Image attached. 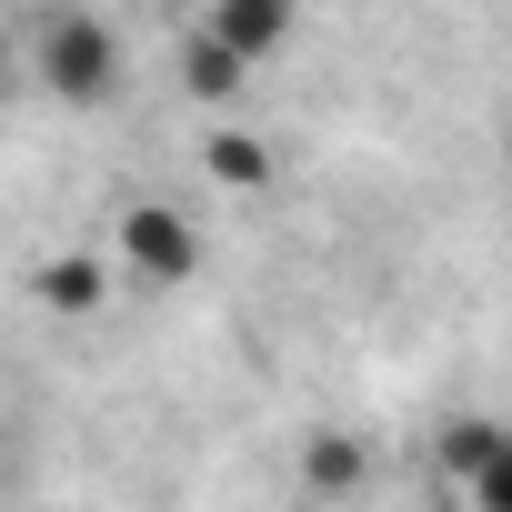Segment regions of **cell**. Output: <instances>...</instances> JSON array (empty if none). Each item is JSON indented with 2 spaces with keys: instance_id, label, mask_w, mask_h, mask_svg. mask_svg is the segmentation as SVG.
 Wrapping results in <instances>:
<instances>
[{
  "instance_id": "obj_1",
  "label": "cell",
  "mask_w": 512,
  "mask_h": 512,
  "mask_svg": "<svg viewBox=\"0 0 512 512\" xmlns=\"http://www.w3.org/2000/svg\"><path fill=\"white\" fill-rule=\"evenodd\" d=\"M41 71H51L71 101H101V91L121 81V41H111V21H91V11L41 21Z\"/></svg>"
},
{
  "instance_id": "obj_2",
  "label": "cell",
  "mask_w": 512,
  "mask_h": 512,
  "mask_svg": "<svg viewBox=\"0 0 512 512\" xmlns=\"http://www.w3.org/2000/svg\"><path fill=\"white\" fill-rule=\"evenodd\" d=\"M121 262H131L141 282H191V272H201V231H191L171 201H141V211H121Z\"/></svg>"
},
{
  "instance_id": "obj_3",
  "label": "cell",
  "mask_w": 512,
  "mask_h": 512,
  "mask_svg": "<svg viewBox=\"0 0 512 512\" xmlns=\"http://www.w3.org/2000/svg\"><path fill=\"white\" fill-rule=\"evenodd\" d=\"M442 462L462 472V492L482 512H512V422H452L442 432Z\"/></svg>"
},
{
  "instance_id": "obj_4",
  "label": "cell",
  "mask_w": 512,
  "mask_h": 512,
  "mask_svg": "<svg viewBox=\"0 0 512 512\" xmlns=\"http://www.w3.org/2000/svg\"><path fill=\"white\" fill-rule=\"evenodd\" d=\"M302 482H312V492H352V482H362V452H352V442H312V452H302Z\"/></svg>"
},
{
  "instance_id": "obj_5",
  "label": "cell",
  "mask_w": 512,
  "mask_h": 512,
  "mask_svg": "<svg viewBox=\"0 0 512 512\" xmlns=\"http://www.w3.org/2000/svg\"><path fill=\"white\" fill-rule=\"evenodd\" d=\"M211 171H231V181H262V171H272V151L251 141V131H231V141H211Z\"/></svg>"
}]
</instances>
